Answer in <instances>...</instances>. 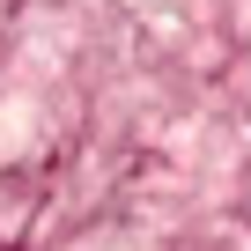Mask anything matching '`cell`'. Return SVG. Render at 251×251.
<instances>
[{"mask_svg": "<svg viewBox=\"0 0 251 251\" xmlns=\"http://www.w3.org/2000/svg\"><path fill=\"white\" fill-rule=\"evenodd\" d=\"M45 148V103L23 89H0V170H15Z\"/></svg>", "mask_w": 251, "mask_h": 251, "instance_id": "cell-1", "label": "cell"}, {"mask_svg": "<svg viewBox=\"0 0 251 251\" xmlns=\"http://www.w3.org/2000/svg\"><path fill=\"white\" fill-rule=\"evenodd\" d=\"M74 251H141V244H126V236H81Z\"/></svg>", "mask_w": 251, "mask_h": 251, "instance_id": "cell-2", "label": "cell"}]
</instances>
